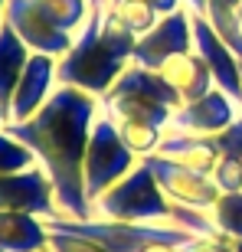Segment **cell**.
I'll return each mask as SVG.
<instances>
[{
    "mask_svg": "<svg viewBox=\"0 0 242 252\" xmlns=\"http://www.w3.org/2000/svg\"><path fill=\"white\" fill-rule=\"evenodd\" d=\"M102 112V98L72 85H56L49 102L27 122H13L3 128L23 141L36 164L49 174L56 187V203L69 220H92L95 206L85 190V148L92 125Z\"/></svg>",
    "mask_w": 242,
    "mask_h": 252,
    "instance_id": "obj_1",
    "label": "cell"
},
{
    "mask_svg": "<svg viewBox=\"0 0 242 252\" xmlns=\"http://www.w3.org/2000/svg\"><path fill=\"white\" fill-rule=\"evenodd\" d=\"M131 56L134 36L108 17V10H92L85 27L75 33L72 49L56 59V82L102 98L131 65Z\"/></svg>",
    "mask_w": 242,
    "mask_h": 252,
    "instance_id": "obj_2",
    "label": "cell"
},
{
    "mask_svg": "<svg viewBox=\"0 0 242 252\" xmlns=\"http://www.w3.org/2000/svg\"><path fill=\"white\" fill-rule=\"evenodd\" d=\"M177 203L157 187L151 167L141 160L138 167L124 174L112 190L95 200V216L118 220V223H170L174 226Z\"/></svg>",
    "mask_w": 242,
    "mask_h": 252,
    "instance_id": "obj_3",
    "label": "cell"
},
{
    "mask_svg": "<svg viewBox=\"0 0 242 252\" xmlns=\"http://www.w3.org/2000/svg\"><path fill=\"white\" fill-rule=\"evenodd\" d=\"M138 164L141 160L124 148L118 134V118L102 105V112L92 125V134H89V148H85V190H89L92 206L105 190H112Z\"/></svg>",
    "mask_w": 242,
    "mask_h": 252,
    "instance_id": "obj_4",
    "label": "cell"
},
{
    "mask_svg": "<svg viewBox=\"0 0 242 252\" xmlns=\"http://www.w3.org/2000/svg\"><path fill=\"white\" fill-rule=\"evenodd\" d=\"M144 164L151 167V174L157 180V187L167 193V200H174V203H180V206L210 213L216 206V200L223 196L210 174L190 170V167H183V164H177V160L164 158V154H154V158H148Z\"/></svg>",
    "mask_w": 242,
    "mask_h": 252,
    "instance_id": "obj_5",
    "label": "cell"
},
{
    "mask_svg": "<svg viewBox=\"0 0 242 252\" xmlns=\"http://www.w3.org/2000/svg\"><path fill=\"white\" fill-rule=\"evenodd\" d=\"M0 210L10 213H30L39 220L62 216L56 203V187L43 167H30L20 174H0Z\"/></svg>",
    "mask_w": 242,
    "mask_h": 252,
    "instance_id": "obj_6",
    "label": "cell"
},
{
    "mask_svg": "<svg viewBox=\"0 0 242 252\" xmlns=\"http://www.w3.org/2000/svg\"><path fill=\"white\" fill-rule=\"evenodd\" d=\"M190 17H193L190 7L177 10L170 17H160L157 27L134 39V56H131V63L144 65V69H160L170 56L190 53L193 49V20Z\"/></svg>",
    "mask_w": 242,
    "mask_h": 252,
    "instance_id": "obj_7",
    "label": "cell"
},
{
    "mask_svg": "<svg viewBox=\"0 0 242 252\" xmlns=\"http://www.w3.org/2000/svg\"><path fill=\"white\" fill-rule=\"evenodd\" d=\"M190 20H193V49L203 56L206 69L213 75V85L223 89V92L242 108V69H239L242 59L229 49V43L216 33L213 23H210L203 13H193Z\"/></svg>",
    "mask_w": 242,
    "mask_h": 252,
    "instance_id": "obj_8",
    "label": "cell"
},
{
    "mask_svg": "<svg viewBox=\"0 0 242 252\" xmlns=\"http://www.w3.org/2000/svg\"><path fill=\"white\" fill-rule=\"evenodd\" d=\"M3 20L17 30V36L30 46V53H46L53 59H62L72 49L75 36H69L59 27H53L36 10L33 0H7V17Z\"/></svg>",
    "mask_w": 242,
    "mask_h": 252,
    "instance_id": "obj_9",
    "label": "cell"
},
{
    "mask_svg": "<svg viewBox=\"0 0 242 252\" xmlns=\"http://www.w3.org/2000/svg\"><path fill=\"white\" fill-rule=\"evenodd\" d=\"M242 108L229 98V95L223 92V89H210L206 95H200V98H193V102H183L174 112V128L180 131H190V134H206V138H216L223 128H229V125L236 122V115H239Z\"/></svg>",
    "mask_w": 242,
    "mask_h": 252,
    "instance_id": "obj_10",
    "label": "cell"
},
{
    "mask_svg": "<svg viewBox=\"0 0 242 252\" xmlns=\"http://www.w3.org/2000/svg\"><path fill=\"white\" fill-rule=\"evenodd\" d=\"M56 59L46 53H33L17 82V92L10 98V122H27L49 102V95L56 92Z\"/></svg>",
    "mask_w": 242,
    "mask_h": 252,
    "instance_id": "obj_11",
    "label": "cell"
},
{
    "mask_svg": "<svg viewBox=\"0 0 242 252\" xmlns=\"http://www.w3.org/2000/svg\"><path fill=\"white\" fill-rule=\"evenodd\" d=\"M157 154L177 160L190 170H200V174H213V167L219 164V148H216L213 138L206 134H190V131H180V128H164V138H160V148Z\"/></svg>",
    "mask_w": 242,
    "mask_h": 252,
    "instance_id": "obj_12",
    "label": "cell"
},
{
    "mask_svg": "<svg viewBox=\"0 0 242 252\" xmlns=\"http://www.w3.org/2000/svg\"><path fill=\"white\" fill-rule=\"evenodd\" d=\"M157 72H160V79L183 98V102H193V98H200V95H206L210 89H213V75H210L203 56H200L196 49L170 56Z\"/></svg>",
    "mask_w": 242,
    "mask_h": 252,
    "instance_id": "obj_13",
    "label": "cell"
},
{
    "mask_svg": "<svg viewBox=\"0 0 242 252\" xmlns=\"http://www.w3.org/2000/svg\"><path fill=\"white\" fill-rule=\"evenodd\" d=\"M0 252H49L46 220L0 210Z\"/></svg>",
    "mask_w": 242,
    "mask_h": 252,
    "instance_id": "obj_14",
    "label": "cell"
},
{
    "mask_svg": "<svg viewBox=\"0 0 242 252\" xmlns=\"http://www.w3.org/2000/svg\"><path fill=\"white\" fill-rule=\"evenodd\" d=\"M108 95H141V98H151V102L167 105V108H174V112L183 105V98L160 79L157 69H144V65H138V63H131L128 69L118 75V82L108 89Z\"/></svg>",
    "mask_w": 242,
    "mask_h": 252,
    "instance_id": "obj_15",
    "label": "cell"
},
{
    "mask_svg": "<svg viewBox=\"0 0 242 252\" xmlns=\"http://www.w3.org/2000/svg\"><path fill=\"white\" fill-rule=\"evenodd\" d=\"M30 56H33L30 46L17 36V30L3 20V27H0V105L7 112V122H10V98L17 92V82L23 75V69H27Z\"/></svg>",
    "mask_w": 242,
    "mask_h": 252,
    "instance_id": "obj_16",
    "label": "cell"
},
{
    "mask_svg": "<svg viewBox=\"0 0 242 252\" xmlns=\"http://www.w3.org/2000/svg\"><path fill=\"white\" fill-rule=\"evenodd\" d=\"M102 105L118 122H144V125H157V128H170V122H174V108L141 98V95H105Z\"/></svg>",
    "mask_w": 242,
    "mask_h": 252,
    "instance_id": "obj_17",
    "label": "cell"
},
{
    "mask_svg": "<svg viewBox=\"0 0 242 252\" xmlns=\"http://www.w3.org/2000/svg\"><path fill=\"white\" fill-rule=\"evenodd\" d=\"M33 3L53 27H59L69 36H75L92 13V0H33Z\"/></svg>",
    "mask_w": 242,
    "mask_h": 252,
    "instance_id": "obj_18",
    "label": "cell"
},
{
    "mask_svg": "<svg viewBox=\"0 0 242 252\" xmlns=\"http://www.w3.org/2000/svg\"><path fill=\"white\" fill-rule=\"evenodd\" d=\"M105 10H108V17H112L115 23H121L134 39L144 36L148 30H154V27H157V20H160L157 10L151 7L148 0H112Z\"/></svg>",
    "mask_w": 242,
    "mask_h": 252,
    "instance_id": "obj_19",
    "label": "cell"
},
{
    "mask_svg": "<svg viewBox=\"0 0 242 252\" xmlns=\"http://www.w3.org/2000/svg\"><path fill=\"white\" fill-rule=\"evenodd\" d=\"M118 134L124 141V148L134 154L138 160H148L157 154L160 138H164V128L157 125H144V122H118Z\"/></svg>",
    "mask_w": 242,
    "mask_h": 252,
    "instance_id": "obj_20",
    "label": "cell"
},
{
    "mask_svg": "<svg viewBox=\"0 0 242 252\" xmlns=\"http://www.w3.org/2000/svg\"><path fill=\"white\" fill-rule=\"evenodd\" d=\"M216 229L223 239H242V190L239 193H223L210 210Z\"/></svg>",
    "mask_w": 242,
    "mask_h": 252,
    "instance_id": "obj_21",
    "label": "cell"
},
{
    "mask_svg": "<svg viewBox=\"0 0 242 252\" xmlns=\"http://www.w3.org/2000/svg\"><path fill=\"white\" fill-rule=\"evenodd\" d=\"M36 167V154L17 141L7 128H0V174H20V170Z\"/></svg>",
    "mask_w": 242,
    "mask_h": 252,
    "instance_id": "obj_22",
    "label": "cell"
},
{
    "mask_svg": "<svg viewBox=\"0 0 242 252\" xmlns=\"http://www.w3.org/2000/svg\"><path fill=\"white\" fill-rule=\"evenodd\" d=\"M49 249L53 252H112L89 236L69 233V229H49Z\"/></svg>",
    "mask_w": 242,
    "mask_h": 252,
    "instance_id": "obj_23",
    "label": "cell"
},
{
    "mask_svg": "<svg viewBox=\"0 0 242 252\" xmlns=\"http://www.w3.org/2000/svg\"><path fill=\"white\" fill-rule=\"evenodd\" d=\"M210 177L219 187V193H239L242 190V160L239 158H219V164L213 167Z\"/></svg>",
    "mask_w": 242,
    "mask_h": 252,
    "instance_id": "obj_24",
    "label": "cell"
},
{
    "mask_svg": "<svg viewBox=\"0 0 242 252\" xmlns=\"http://www.w3.org/2000/svg\"><path fill=\"white\" fill-rule=\"evenodd\" d=\"M213 141H216V148H219L223 158H239L242 160V112L236 115V122L229 125V128H223Z\"/></svg>",
    "mask_w": 242,
    "mask_h": 252,
    "instance_id": "obj_25",
    "label": "cell"
},
{
    "mask_svg": "<svg viewBox=\"0 0 242 252\" xmlns=\"http://www.w3.org/2000/svg\"><path fill=\"white\" fill-rule=\"evenodd\" d=\"M183 252H233V246H229V239H223V236H213V239L196 236V239L186 246Z\"/></svg>",
    "mask_w": 242,
    "mask_h": 252,
    "instance_id": "obj_26",
    "label": "cell"
},
{
    "mask_svg": "<svg viewBox=\"0 0 242 252\" xmlns=\"http://www.w3.org/2000/svg\"><path fill=\"white\" fill-rule=\"evenodd\" d=\"M148 3L157 10V17H170V13H177V10L186 7V0H148Z\"/></svg>",
    "mask_w": 242,
    "mask_h": 252,
    "instance_id": "obj_27",
    "label": "cell"
},
{
    "mask_svg": "<svg viewBox=\"0 0 242 252\" xmlns=\"http://www.w3.org/2000/svg\"><path fill=\"white\" fill-rule=\"evenodd\" d=\"M186 7L193 10V13H203V10H206V0H186Z\"/></svg>",
    "mask_w": 242,
    "mask_h": 252,
    "instance_id": "obj_28",
    "label": "cell"
},
{
    "mask_svg": "<svg viewBox=\"0 0 242 252\" xmlns=\"http://www.w3.org/2000/svg\"><path fill=\"white\" fill-rule=\"evenodd\" d=\"M148 252H183V249H170V246H154V249H148Z\"/></svg>",
    "mask_w": 242,
    "mask_h": 252,
    "instance_id": "obj_29",
    "label": "cell"
},
{
    "mask_svg": "<svg viewBox=\"0 0 242 252\" xmlns=\"http://www.w3.org/2000/svg\"><path fill=\"white\" fill-rule=\"evenodd\" d=\"M108 3H112V0H92V10H105Z\"/></svg>",
    "mask_w": 242,
    "mask_h": 252,
    "instance_id": "obj_30",
    "label": "cell"
},
{
    "mask_svg": "<svg viewBox=\"0 0 242 252\" xmlns=\"http://www.w3.org/2000/svg\"><path fill=\"white\" fill-rule=\"evenodd\" d=\"M3 17H7V0H0V27H3Z\"/></svg>",
    "mask_w": 242,
    "mask_h": 252,
    "instance_id": "obj_31",
    "label": "cell"
},
{
    "mask_svg": "<svg viewBox=\"0 0 242 252\" xmlns=\"http://www.w3.org/2000/svg\"><path fill=\"white\" fill-rule=\"evenodd\" d=\"M229 246H233V252H242V239H229Z\"/></svg>",
    "mask_w": 242,
    "mask_h": 252,
    "instance_id": "obj_32",
    "label": "cell"
},
{
    "mask_svg": "<svg viewBox=\"0 0 242 252\" xmlns=\"http://www.w3.org/2000/svg\"><path fill=\"white\" fill-rule=\"evenodd\" d=\"M7 125V112H3V105H0V128Z\"/></svg>",
    "mask_w": 242,
    "mask_h": 252,
    "instance_id": "obj_33",
    "label": "cell"
},
{
    "mask_svg": "<svg viewBox=\"0 0 242 252\" xmlns=\"http://www.w3.org/2000/svg\"><path fill=\"white\" fill-rule=\"evenodd\" d=\"M236 23H239V36H242V7H239V13H236Z\"/></svg>",
    "mask_w": 242,
    "mask_h": 252,
    "instance_id": "obj_34",
    "label": "cell"
},
{
    "mask_svg": "<svg viewBox=\"0 0 242 252\" xmlns=\"http://www.w3.org/2000/svg\"><path fill=\"white\" fill-rule=\"evenodd\" d=\"M239 69H242V65H239Z\"/></svg>",
    "mask_w": 242,
    "mask_h": 252,
    "instance_id": "obj_35",
    "label": "cell"
},
{
    "mask_svg": "<svg viewBox=\"0 0 242 252\" xmlns=\"http://www.w3.org/2000/svg\"><path fill=\"white\" fill-rule=\"evenodd\" d=\"M49 252H53V249H49Z\"/></svg>",
    "mask_w": 242,
    "mask_h": 252,
    "instance_id": "obj_36",
    "label": "cell"
}]
</instances>
